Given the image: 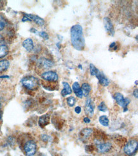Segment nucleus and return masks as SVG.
I'll return each mask as SVG.
<instances>
[{
	"label": "nucleus",
	"instance_id": "obj_1",
	"mask_svg": "<svg viewBox=\"0 0 138 156\" xmlns=\"http://www.w3.org/2000/svg\"><path fill=\"white\" fill-rule=\"evenodd\" d=\"M71 41L73 48L78 51L85 49V41L83 37V28L80 24H75L71 28Z\"/></svg>",
	"mask_w": 138,
	"mask_h": 156
},
{
	"label": "nucleus",
	"instance_id": "obj_2",
	"mask_svg": "<svg viewBox=\"0 0 138 156\" xmlns=\"http://www.w3.org/2000/svg\"><path fill=\"white\" fill-rule=\"evenodd\" d=\"M21 83L22 84V85L25 88L30 90L37 89L39 84L38 78L32 76H28L24 77L22 79Z\"/></svg>",
	"mask_w": 138,
	"mask_h": 156
},
{
	"label": "nucleus",
	"instance_id": "obj_3",
	"mask_svg": "<svg viewBox=\"0 0 138 156\" xmlns=\"http://www.w3.org/2000/svg\"><path fill=\"white\" fill-rule=\"evenodd\" d=\"M137 141L135 140H132L128 141L127 144L125 145L123 151L125 154H127V155H132L137 151Z\"/></svg>",
	"mask_w": 138,
	"mask_h": 156
},
{
	"label": "nucleus",
	"instance_id": "obj_4",
	"mask_svg": "<svg viewBox=\"0 0 138 156\" xmlns=\"http://www.w3.org/2000/svg\"><path fill=\"white\" fill-rule=\"evenodd\" d=\"M24 151L26 156H33L36 152V144L35 142L32 140L26 142L24 146Z\"/></svg>",
	"mask_w": 138,
	"mask_h": 156
},
{
	"label": "nucleus",
	"instance_id": "obj_5",
	"mask_svg": "<svg viewBox=\"0 0 138 156\" xmlns=\"http://www.w3.org/2000/svg\"><path fill=\"white\" fill-rule=\"evenodd\" d=\"M114 98L118 105L123 108V112H127L128 110L127 106L130 104V101L128 98H124L123 95L120 93H116L114 95Z\"/></svg>",
	"mask_w": 138,
	"mask_h": 156
},
{
	"label": "nucleus",
	"instance_id": "obj_6",
	"mask_svg": "<svg viewBox=\"0 0 138 156\" xmlns=\"http://www.w3.org/2000/svg\"><path fill=\"white\" fill-rule=\"evenodd\" d=\"M41 77L43 80L49 82H56L59 79L57 74L56 72H54V71L52 70L43 73L41 75Z\"/></svg>",
	"mask_w": 138,
	"mask_h": 156
},
{
	"label": "nucleus",
	"instance_id": "obj_7",
	"mask_svg": "<svg viewBox=\"0 0 138 156\" xmlns=\"http://www.w3.org/2000/svg\"><path fill=\"white\" fill-rule=\"evenodd\" d=\"M95 104L91 98H88L85 102V112L87 116H93L94 113Z\"/></svg>",
	"mask_w": 138,
	"mask_h": 156
},
{
	"label": "nucleus",
	"instance_id": "obj_8",
	"mask_svg": "<svg viewBox=\"0 0 138 156\" xmlns=\"http://www.w3.org/2000/svg\"><path fill=\"white\" fill-rule=\"evenodd\" d=\"M104 28L106 29V31L108 32V34L113 36L115 35V29L113 25L112 22H111V19L108 17L104 18Z\"/></svg>",
	"mask_w": 138,
	"mask_h": 156
},
{
	"label": "nucleus",
	"instance_id": "obj_9",
	"mask_svg": "<svg viewBox=\"0 0 138 156\" xmlns=\"http://www.w3.org/2000/svg\"><path fill=\"white\" fill-rule=\"evenodd\" d=\"M96 148L98 152L104 154L108 152L111 150V148H112V145H111V144L109 142L103 143V144H98Z\"/></svg>",
	"mask_w": 138,
	"mask_h": 156
},
{
	"label": "nucleus",
	"instance_id": "obj_10",
	"mask_svg": "<svg viewBox=\"0 0 138 156\" xmlns=\"http://www.w3.org/2000/svg\"><path fill=\"white\" fill-rule=\"evenodd\" d=\"M38 65L39 67L45 69H47L53 67L54 63L51 60L47 59V58H42L38 60Z\"/></svg>",
	"mask_w": 138,
	"mask_h": 156
},
{
	"label": "nucleus",
	"instance_id": "obj_11",
	"mask_svg": "<svg viewBox=\"0 0 138 156\" xmlns=\"http://www.w3.org/2000/svg\"><path fill=\"white\" fill-rule=\"evenodd\" d=\"M93 129L85 128L80 131V134H79V137H80V139L82 141H84L89 138L90 136L92 135V134H93Z\"/></svg>",
	"mask_w": 138,
	"mask_h": 156
},
{
	"label": "nucleus",
	"instance_id": "obj_12",
	"mask_svg": "<svg viewBox=\"0 0 138 156\" xmlns=\"http://www.w3.org/2000/svg\"><path fill=\"white\" fill-rule=\"evenodd\" d=\"M95 76L97 78L99 82L101 85L104 87L108 86V84H109V81L108 78L104 76V74L103 73L100 72L99 70H98Z\"/></svg>",
	"mask_w": 138,
	"mask_h": 156
},
{
	"label": "nucleus",
	"instance_id": "obj_13",
	"mask_svg": "<svg viewBox=\"0 0 138 156\" xmlns=\"http://www.w3.org/2000/svg\"><path fill=\"white\" fill-rule=\"evenodd\" d=\"M24 15H25V16H27L28 18H29L31 20V21H33L35 23H36L39 26H40V27H42V26H43L45 24L44 19H43L41 17H39L38 16L32 15V14H25V13L24 14Z\"/></svg>",
	"mask_w": 138,
	"mask_h": 156
},
{
	"label": "nucleus",
	"instance_id": "obj_14",
	"mask_svg": "<svg viewBox=\"0 0 138 156\" xmlns=\"http://www.w3.org/2000/svg\"><path fill=\"white\" fill-rule=\"evenodd\" d=\"M50 116L49 114L43 115L42 116L39 117V120H38V124L41 127H44L47 126L49 122H50Z\"/></svg>",
	"mask_w": 138,
	"mask_h": 156
},
{
	"label": "nucleus",
	"instance_id": "obj_15",
	"mask_svg": "<svg viewBox=\"0 0 138 156\" xmlns=\"http://www.w3.org/2000/svg\"><path fill=\"white\" fill-rule=\"evenodd\" d=\"M22 46L27 51H31L34 48L33 41H32V39L30 38H26L22 42Z\"/></svg>",
	"mask_w": 138,
	"mask_h": 156
},
{
	"label": "nucleus",
	"instance_id": "obj_16",
	"mask_svg": "<svg viewBox=\"0 0 138 156\" xmlns=\"http://www.w3.org/2000/svg\"><path fill=\"white\" fill-rule=\"evenodd\" d=\"M73 90L76 97H78V98H80V99L82 98L83 97L82 91L81 90L80 84H79L78 82H75L73 84Z\"/></svg>",
	"mask_w": 138,
	"mask_h": 156
},
{
	"label": "nucleus",
	"instance_id": "obj_17",
	"mask_svg": "<svg viewBox=\"0 0 138 156\" xmlns=\"http://www.w3.org/2000/svg\"><path fill=\"white\" fill-rule=\"evenodd\" d=\"M62 84H63L64 88L61 91V95L63 97H64V96H66V95H68L69 94H71L72 93V89L70 87L68 83H67V82H62Z\"/></svg>",
	"mask_w": 138,
	"mask_h": 156
},
{
	"label": "nucleus",
	"instance_id": "obj_18",
	"mask_svg": "<svg viewBox=\"0 0 138 156\" xmlns=\"http://www.w3.org/2000/svg\"><path fill=\"white\" fill-rule=\"evenodd\" d=\"M81 90L82 91L83 96L87 97L89 95L91 91V87L89 83H83L81 87Z\"/></svg>",
	"mask_w": 138,
	"mask_h": 156
},
{
	"label": "nucleus",
	"instance_id": "obj_19",
	"mask_svg": "<svg viewBox=\"0 0 138 156\" xmlns=\"http://www.w3.org/2000/svg\"><path fill=\"white\" fill-rule=\"evenodd\" d=\"M10 62L6 60H0V72H5L8 69Z\"/></svg>",
	"mask_w": 138,
	"mask_h": 156
},
{
	"label": "nucleus",
	"instance_id": "obj_20",
	"mask_svg": "<svg viewBox=\"0 0 138 156\" xmlns=\"http://www.w3.org/2000/svg\"><path fill=\"white\" fill-rule=\"evenodd\" d=\"M8 53V48L6 45H0V58L6 56Z\"/></svg>",
	"mask_w": 138,
	"mask_h": 156
},
{
	"label": "nucleus",
	"instance_id": "obj_21",
	"mask_svg": "<svg viewBox=\"0 0 138 156\" xmlns=\"http://www.w3.org/2000/svg\"><path fill=\"white\" fill-rule=\"evenodd\" d=\"M99 122L103 126L108 127L109 126V119L106 115H102L99 119Z\"/></svg>",
	"mask_w": 138,
	"mask_h": 156
},
{
	"label": "nucleus",
	"instance_id": "obj_22",
	"mask_svg": "<svg viewBox=\"0 0 138 156\" xmlns=\"http://www.w3.org/2000/svg\"><path fill=\"white\" fill-rule=\"evenodd\" d=\"M67 103L70 107H73L75 106L76 103V99L74 97H72V96L69 97L67 99Z\"/></svg>",
	"mask_w": 138,
	"mask_h": 156
},
{
	"label": "nucleus",
	"instance_id": "obj_23",
	"mask_svg": "<svg viewBox=\"0 0 138 156\" xmlns=\"http://www.w3.org/2000/svg\"><path fill=\"white\" fill-rule=\"evenodd\" d=\"M6 22L3 17L0 16V31H2L6 27Z\"/></svg>",
	"mask_w": 138,
	"mask_h": 156
},
{
	"label": "nucleus",
	"instance_id": "obj_24",
	"mask_svg": "<svg viewBox=\"0 0 138 156\" xmlns=\"http://www.w3.org/2000/svg\"><path fill=\"white\" fill-rule=\"evenodd\" d=\"M99 70L94 66L93 64L90 65V73L92 76H96Z\"/></svg>",
	"mask_w": 138,
	"mask_h": 156
},
{
	"label": "nucleus",
	"instance_id": "obj_25",
	"mask_svg": "<svg viewBox=\"0 0 138 156\" xmlns=\"http://www.w3.org/2000/svg\"><path fill=\"white\" fill-rule=\"evenodd\" d=\"M98 109L102 112H105L107 111V106L105 105L104 102H101L100 105L98 106Z\"/></svg>",
	"mask_w": 138,
	"mask_h": 156
},
{
	"label": "nucleus",
	"instance_id": "obj_26",
	"mask_svg": "<svg viewBox=\"0 0 138 156\" xmlns=\"http://www.w3.org/2000/svg\"><path fill=\"white\" fill-rule=\"evenodd\" d=\"M38 35L40 36V37H42V38H43L44 39H45V40H48V39L49 38V36L48 34L47 33V32H45V31H42L39 32Z\"/></svg>",
	"mask_w": 138,
	"mask_h": 156
},
{
	"label": "nucleus",
	"instance_id": "obj_27",
	"mask_svg": "<svg viewBox=\"0 0 138 156\" xmlns=\"http://www.w3.org/2000/svg\"><path fill=\"white\" fill-rule=\"evenodd\" d=\"M41 138L44 141H48L50 140V136H48V135L43 134V135H42Z\"/></svg>",
	"mask_w": 138,
	"mask_h": 156
},
{
	"label": "nucleus",
	"instance_id": "obj_28",
	"mask_svg": "<svg viewBox=\"0 0 138 156\" xmlns=\"http://www.w3.org/2000/svg\"><path fill=\"white\" fill-rule=\"evenodd\" d=\"M109 48L110 49H113V50H116L118 48V46H116V42H112L110 45H109Z\"/></svg>",
	"mask_w": 138,
	"mask_h": 156
},
{
	"label": "nucleus",
	"instance_id": "obj_29",
	"mask_svg": "<svg viewBox=\"0 0 138 156\" xmlns=\"http://www.w3.org/2000/svg\"><path fill=\"white\" fill-rule=\"evenodd\" d=\"M75 112L77 114H80L82 112V108L80 106H76L75 108Z\"/></svg>",
	"mask_w": 138,
	"mask_h": 156
},
{
	"label": "nucleus",
	"instance_id": "obj_30",
	"mask_svg": "<svg viewBox=\"0 0 138 156\" xmlns=\"http://www.w3.org/2000/svg\"><path fill=\"white\" fill-rule=\"evenodd\" d=\"M22 22H25V21H31V19L29 18H28L27 16H25L24 15V16L23 17V18L22 19Z\"/></svg>",
	"mask_w": 138,
	"mask_h": 156
},
{
	"label": "nucleus",
	"instance_id": "obj_31",
	"mask_svg": "<svg viewBox=\"0 0 138 156\" xmlns=\"http://www.w3.org/2000/svg\"><path fill=\"white\" fill-rule=\"evenodd\" d=\"M30 31L32 32V33L37 34V35H38V33H39V31H37L35 28H32L30 30Z\"/></svg>",
	"mask_w": 138,
	"mask_h": 156
},
{
	"label": "nucleus",
	"instance_id": "obj_32",
	"mask_svg": "<svg viewBox=\"0 0 138 156\" xmlns=\"http://www.w3.org/2000/svg\"><path fill=\"white\" fill-rule=\"evenodd\" d=\"M133 94H134V96L136 97V99L138 98V90L137 89H135L134 92H133Z\"/></svg>",
	"mask_w": 138,
	"mask_h": 156
},
{
	"label": "nucleus",
	"instance_id": "obj_33",
	"mask_svg": "<svg viewBox=\"0 0 138 156\" xmlns=\"http://www.w3.org/2000/svg\"><path fill=\"white\" fill-rule=\"evenodd\" d=\"M83 122L86 123H89L90 122V120L89 117H85V118L83 119Z\"/></svg>",
	"mask_w": 138,
	"mask_h": 156
},
{
	"label": "nucleus",
	"instance_id": "obj_34",
	"mask_svg": "<svg viewBox=\"0 0 138 156\" xmlns=\"http://www.w3.org/2000/svg\"><path fill=\"white\" fill-rule=\"evenodd\" d=\"M4 40H5V38H4V37H3V35L0 34V43L3 42L4 41Z\"/></svg>",
	"mask_w": 138,
	"mask_h": 156
},
{
	"label": "nucleus",
	"instance_id": "obj_35",
	"mask_svg": "<svg viewBox=\"0 0 138 156\" xmlns=\"http://www.w3.org/2000/svg\"><path fill=\"white\" fill-rule=\"evenodd\" d=\"M0 78H9L8 76H0Z\"/></svg>",
	"mask_w": 138,
	"mask_h": 156
},
{
	"label": "nucleus",
	"instance_id": "obj_36",
	"mask_svg": "<svg viewBox=\"0 0 138 156\" xmlns=\"http://www.w3.org/2000/svg\"><path fill=\"white\" fill-rule=\"evenodd\" d=\"M78 68H80V69H82V65H79V66H78Z\"/></svg>",
	"mask_w": 138,
	"mask_h": 156
},
{
	"label": "nucleus",
	"instance_id": "obj_37",
	"mask_svg": "<svg viewBox=\"0 0 138 156\" xmlns=\"http://www.w3.org/2000/svg\"><path fill=\"white\" fill-rule=\"evenodd\" d=\"M135 83H136V85H137V81L136 80V82H135Z\"/></svg>",
	"mask_w": 138,
	"mask_h": 156
}]
</instances>
